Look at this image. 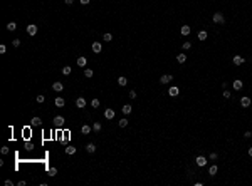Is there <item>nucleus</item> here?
I'll return each instance as SVG.
<instances>
[{"mask_svg":"<svg viewBox=\"0 0 252 186\" xmlns=\"http://www.w3.org/2000/svg\"><path fill=\"white\" fill-rule=\"evenodd\" d=\"M61 72L64 74V76H69V74L72 72V69L69 67V66H64V67H62V70H61Z\"/></svg>","mask_w":252,"mask_h":186,"instance_id":"nucleus-21","label":"nucleus"},{"mask_svg":"<svg viewBox=\"0 0 252 186\" xmlns=\"http://www.w3.org/2000/svg\"><path fill=\"white\" fill-rule=\"evenodd\" d=\"M30 124H32V126H42V119L40 118H32L30 119Z\"/></svg>","mask_w":252,"mask_h":186,"instance_id":"nucleus-16","label":"nucleus"},{"mask_svg":"<svg viewBox=\"0 0 252 186\" xmlns=\"http://www.w3.org/2000/svg\"><path fill=\"white\" fill-rule=\"evenodd\" d=\"M180 32H182V35H188V34L192 32V28L188 27V25H183V27L180 28Z\"/></svg>","mask_w":252,"mask_h":186,"instance_id":"nucleus-18","label":"nucleus"},{"mask_svg":"<svg viewBox=\"0 0 252 186\" xmlns=\"http://www.w3.org/2000/svg\"><path fill=\"white\" fill-rule=\"evenodd\" d=\"M244 136H245V138H252V131H245Z\"/></svg>","mask_w":252,"mask_h":186,"instance_id":"nucleus-41","label":"nucleus"},{"mask_svg":"<svg viewBox=\"0 0 252 186\" xmlns=\"http://www.w3.org/2000/svg\"><path fill=\"white\" fill-rule=\"evenodd\" d=\"M212 20H213V22H215V24H224V22H225V18H224V15H222V14H220V12H215V14H213V17H212Z\"/></svg>","mask_w":252,"mask_h":186,"instance_id":"nucleus-1","label":"nucleus"},{"mask_svg":"<svg viewBox=\"0 0 252 186\" xmlns=\"http://www.w3.org/2000/svg\"><path fill=\"white\" fill-rule=\"evenodd\" d=\"M118 84H119V86H126V84H128V79L121 76V77H118Z\"/></svg>","mask_w":252,"mask_h":186,"instance_id":"nucleus-27","label":"nucleus"},{"mask_svg":"<svg viewBox=\"0 0 252 186\" xmlns=\"http://www.w3.org/2000/svg\"><path fill=\"white\" fill-rule=\"evenodd\" d=\"M118 126H119V128H126V126H128V119H126V118L119 119V122H118Z\"/></svg>","mask_w":252,"mask_h":186,"instance_id":"nucleus-25","label":"nucleus"},{"mask_svg":"<svg viewBox=\"0 0 252 186\" xmlns=\"http://www.w3.org/2000/svg\"><path fill=\"white\" fill-rule=\"evenodd\" d=\"M74 152H76V148H74V146H67V148H66V154L72 156Z\"/></svg>","mask_w":252,"mask_h":186,"instance_id":"nucleus-22","label":"nucleus"},{"mask_svg":"<svg viewBox=\"0 0 252 186\" xmlns=\"http://www.w3.org/2000/svg\"><path fill=\"white\" fill-rule=\"evenodd\" d=\"M57 174V169L56 168H49V176H56Z\"/></svg>","mask_w":252,"mask_h":186,"instance_id":"nucleus-35","label":"nucleus"},{"mask_svg":"<svg viewBox=\"0 0 252 186\" xmlns=\"http://www.w3.org/2000/svg\"><path fill=\"white\" fill-rule=\"evenodd\" d=\"M172 80H173V76H172V74H165V76H161L160 82H161V84H168V82H172Z\"/></svg>","mask_w":252,"mask_h":186,"instance_id":"nucleus-3","label":"nucleus"},{"mask_svg":"<svg viewBox=\"0 0 252 186\" xmlns=\"http://www.w3.org/2000/svg\"><path fill=\"white\" fill-rule=\"evenodd\" d=\"M64 121H66V119L62 118V116H56V118H54V124H56L57 128H62V126H64Z\"/></svg>","mask_w":252,"mask_h":186,"instance_id":"nucleus-5","label":"nucleus"},{"mask_svg":"<svg viewBox=\"0 0 252 186\" xmlns=\"http://www.w3.org/2000/svg\"><path fill=\"white\" fill-rule=\"evenodd\" d=\"M210 159H212V161H213V159H217V152H210Z\"/></svg>","mask_w":252,"mask_h":186,"instance_id":"nucleus-42","label":"nucleus"},{"mask_svg":"<svg viewBox=\"0 0 252 186\" xmlns=\"http://www.w3.org/2000/svg\"><path fill=\"white\" fill-rule=\"evenodd\" d=\"M27 34L29 35H35L37 34V25H35V24H29L27 25Z\"/></svg>","mask_w":252,"mask_h":186,"instance_id":"nucleus-2","label":"nucleus"},{"mask_svg":"<svg viewBox=\"0 0 252 186\" xmlns=\"http://www.w3.org/2000/svg\"><path fill=\"white\" fill-rule=\"evenodd\" d=\"M76 106H77L79 109L86 107V99H84V97H77V99H76Z\"/></svg>","mask_w":252,"mask_h":186,"instance_id":"nucleus-9","label":"nucleus"},{"mask_svg":"<svg viewBox=\"0 0 252 186\" xmlns=\"http://www.w3.org/2000/svg\"><path fill=\"white\" fill-rule=\"evenodd\" d=\"M244 60H245V59H244L242 56H234V59H232V62H234L235 66H242V64H244Z\"/></svg>","mask_w":252,"mask_h":186,"instance_id":"nucleus-7","label":"nucleus"},{"mask_svg":"<svg viewBox=\"0 0 252 186\" xmlns=\"http://www.w3.org/2000/svg\"><path fill=\"white\" fill-rule=\"evenodd\" d=\"M91 49H93V52H94V54H99L101 49H103V45H101V42H93Z\"/></svg>","mask_w":252,"mask_h":186,"instance_id":"nucleus-4","label":"nucleus"},{"mask_svg":"<svg viewBox=\"0 0 252 186\" xmlns=\"http://www.w3.org/2000/svg\"><path fill=\"white\" fill-rule=\"evenodd\" d=\"M84 76H86V77H93V76H94L93 69H84Z\"/></svg>","mask_w":252,"mask_h":186,"instance_id":"nucleus-29","label":"nucleus"},{"mask_svg":"<svg viewBox=\"0 0 252 186\" xmlns=\"http://www.w3.org/2000/svg\"><path fill=\"white\" fill-rule=\"evenodd\" d=\"M81 132H82V134H89V132H91V126L84 124L82 128H81Z\"/></svg>","mask_w":252,"mask_h":186,"instance_id":"nucleus-20","label":"nucleus"},{"mask_svg":"<svg viewBox=\"0 0 252 186\" xmlns=\"http://www.w3.org/2000/svg\"><path fill=\"white\" fill-rule=\"evenodd\" d=\"M198 39L205 40V39H207V32H205V30H200V32H198Z\"/></svg>","mask_w":252,"mask_h":186,"instance_id":"nucleus-30","label":"nucleus"},{"mask_svg":"<svg viewBox=\"0 0 252 186\" xmlns=\"http://www.w3.org/2000/svg\"><path fill=\"white\" fill-rule=\"evenodd\" d=\"M230 96H232V94H230V92H229V90H224V97H225V99H229V97Z\"/></svg>","mask_w":252,"mask_h":186,"instance_id":"nucleus-39","label":"nucleus"},{"mask_svg":"<svg viewBox=\"0 0 252 186\" xmlns=\"http://www.w3.org/2000/svg\"><path fill=\"white\" fill-rule=\"evenodd\" d=\"M128 96L131 97V99H134V97H136V92H134V90H129V94H128Z\"/></svg>","mask_w":252,"mask_h":186,"instance_id":"nucleus-38","label":"nucleus"},{"mask_svg":"<svg viewBox=\"0 0 252 186\" xmlns=\"http://www.w3.org/2000/svg\"><path fill=\"white\" fill-rule=\"evenodd\" d=\"M15 28H17V24L15 22H9V24H7V30H9V32H14Z\"/></svg>","mask_w":252,"mask_h":186,"instance_id":"nucleus-19","label":"nucleus"},{"mask_svg":"<svg viewBox=\"0 0 252 186\" xmlns=\"http://www.w3.org/2000/svg\"><path fill=\"white\" fill-rule=\"evenodd\" d=\"M44 101H45V97L42 96V94H39V96H37V102H39V104H42Z\"/></svg>","mask_w":252,"mask_h":186,"instance_id":"nucleus-36","label":"nucleus"},{"mask_svg":"<svg viewBox=\"0 0 252 186\" xmlns=\"http://www.w3.org/2000/svg\"><path fill=\"white\" fill-rule=\"evenodd\" d=\"M195 161H197V164H198V166H205V164H207V158H203V156H198Z\"/></svg>","mask_w":252,"mask_h":186,"instance_id":"nucleus-14","label":"nucleus"},{"mask_svg":"<svg viewBox=\"0 0 252 186\" xmlns=\"http://www.w3.org/2000/svg\"><path fill=\"white\" fill-rule=\"evenodd\" d=\"M25 149H27V151H30V149H32V144H30V142H27V144H25Z\"/></svg>","mask_w":252,"mask_h":186,"instance_id":"nucleus-43","label":"nucleus"},{"mask_svg":"<svg viewBox=\"0 0 252 186\" xmlns=\"http://www.w3.org/2000/svg\"><path fill=\"white\" fill-rule=\"evenodd\" d=\"M103 40H104V42H111V40H113V35H111V34H104V35H103Z\"/></svg>","mask_w":252,"mask_h":186,"instance_id":"nucleus-31","label":"nucleus"},{"mask_svg":"<svg viewBox=\"0 0 252 186\" xmlns=\"http://www.w3.org/2000/svg\"><path fill=\"white\" fill-rule=\"evenodd\" d=\"M232 86H234V89H235V90H240L242 87H244V82L237 79V80H234V82H232Z\"/></svg>","mask_w":252,"mask_h":186,"instance_id":"nucleus-10","label":"nucleus"},{"mask_svg":"<svg viewBox=\"0 0 252 186\" xmlns=\"http://www.w3.org/2000/svg\"><path fill=\"white\" fill-rule=\"evenodd\" d=\"M177 60H178L180 64H183V62L187 60V54H178V56H177Z\"/></svg>","mask_w":252,"mask_h":186,"instance_id":"nucleus-23","label":"nucleus"},{"mask_svg":"<svg viewBox=\"0 0 252 186\" xmlns=\"http://www.w3.org/2000/svg\"><path fill=\"white\" fill-rule=\"evenodd\" d=\"M104 118H106V119H113V118H114V111L108 107L106 111H104Z\"/></svg>","mask_w":252,"mask_h":186,"instance_id":"nucleus-12","label":"nucleus"},{"mask_svg":"<svg viewBox=\"0 0 252 186\" xmlns=\"http://www.w3.org/2000/svg\"><path fill=\"white\" fill-rule=\"evenodd\" d=\"M208 174H210V176H215V174H217V166H215V164L208 168Z\"/></svg>","mask_w":252,"mask_h":186,"instance_id":"nucleus-26","label":"nucleus"},{"mask_svg":"<svg viewBox=\"0 0 252 186\" xmlns=\"http://www.w3.org/2000/svg\"><path fill=\"white\" fill-rule=\"evenodd\" d=\"M12 45L14 47H20V39H14L12 40Z\"/></svg>","mask_w":252,"mask_h":186,"instance_id":"nucleus-33","label":"nucleus"},{"mask_svg":"<svg viewBox=\"0 0 252 186\" xmlns=\"http://www.w3.org/2000/svg\"><path fill=\"white\" fill-rule=\"evenodd\" d=\"M2 154H9V148H7V146L2 148Z\"/></svg>","mask_w":252,"mask_h":186,"instance_id":"nucleus-40","label":"nucleus"},{"mask_svg":"<svg viewBox=\"0 0 252 186\" xmlns=\"http://www.w3.org/2000/svg\"><path fill=\"white\" fill-rule=\"evenodd\" d=\"M79 2H81V4H82V5H88V4H89L91 0H79Z\"/></svg>","mask_w":252,"mask_h":186,"instance_id":"nucleus-44","label":"nucleus"},{"mask_svg":"<svg viewBox=\"0 0 252 186\" xmlns=\"http://www.w3.org/2000/svg\"><path fill=\"white\" fill-rule=\"evenodd\" d=\"M64 2H66V5H72V2H74V0H64Z\"/></svg>","mask_w":252,"mask_h":186,"instance_id":"nucleus-45","label":"nucleus"},{"mask_svg":"<svg viewBox=\"0 0 252 186\" xmlns=\"http://www.w3.org/2000/svg\"><path fill=\"white\" fill-rule=\"evenodd\" d=\"M86 64H88V59H86V57H82V56L77 57V66H79V67H84Z\"/></svg>","mask_w":252,"mask_h":186,"instance_id":"nucleus-13","label":"nucleus"},{"mask_svg":"<svg viewBox=\"0 0 252 186\" xmlns=\"http://www.w3.org/2000/svg\"><path fill=\"white\" fill-rule=\"evenodd\" d=\"M121 111H123V114H131V106H129V104H124Z\"/></svg>","mask_w":252,"mask_h":186,"instance_id":"nucleus-24","label":"nucleus"},{"mask_svg":"<svg viewBox=\"0 0 252 186\" xmlns=\"http://www.w3.org/2000/svg\"><path fill=\"white\" fill-rule=\"evenodd\" d=\"M240 106L242 107H249V106H250V99H249V97H242V99H240Z\"/></svg>","mask_w":252,"mask_h":186,"instance_id":"nucleus-11","label":"nucleus"},{"mask_svg":"<svg viewBox=\"0 0 252 186\" xmlns=\"http://www.w3.org/2000/svg\"><path fill=\"white\" fill-rule=\"evenodd\" d=\"M7 52V47L5 45H0V54H5Z\"/></svg>","mask_w":252,"mask_h":186,"instance_id":"nucleus-37","label":"nucleus"},{"mask_svg":"<svg viewBox=\"0 0 252 186\" xmlns=\"http://www.w3.org/2000/svg\"><path fill=\"white\" fill-rule=\"evenodd\" d=\"M91 106L93 107H99V99H93V101H91Z\"/></svg>","mask_w":252,"mask_h":186,"instance_id":"nucleus-34","label":"nucleus"},{"mask_svg":"<svg viewBox=\"0 0 252 186\" xmlns=\"http://www.w3.org/2000/svg\"><path fill=\"white\" fill-rule=\"evenodd\" d=\"M178 92H180V89L177 87V86H172V87L168 89V94H170L172 97H177V96H178Z\"/></svg>","mask_w":252,"mask_h":186,"instance_id":"nucleus-6","label":"nucleus"},{"mask_svg":"<svg viewBox=\"0 0 252 186\" xmlns=\"http://www.w3.org/2000/svg\"><path fill=\"white\" fill-rule=\"evenodd\" d=\"M86 151L89 152V154H93V152L96 151V144H93V142H89V144H86Z\"/></svg>","mask_w":252,"mask_h":186,"instance_id":"nucleus-15","label":"nucleus"},{"mask_svg":"<svg viewBox=\"0 0 252 186\" xmlns=\"http://www.w3.org/2000/svg\"><path fill=\"white\" fill-rule=\"evenodd\" d=\"M249 156H252V148H249Z\"/></svg>","mask_w":252,"mask_h":186,"instance_id":"nucleus-46","label":"nucleus"},{"mask_svg":"<svg viewBox=\"0 0 252 186\" xmlns=\"http://www.w3.org/2000/svg\"><path fill=\"white\" fill-rule=\"evenodd\" d=\"M182 47H183V50H188V49H192V44H190V42H183Z\"/></svg>","mask_w":252,"mask_h":186,"instance_id":"nucleus-32","label":"nucleus"},{"mask_svg":"<svg viewBox=\"0 0 252 186\" xmlns=\"http://www.w3.org/2000/svg\"><path fill=\"white\" fill-rule=\"evenodd\" d=\"M101 128H103V126H101V122H94V124H93V131H94V132H99Z\"/></svg>","mask_w":252,"mask_h":186,"instance_id":"nucleus-28","label":"nucleus"},{"mask_svg":"<svg viewBox=\"0 0 252 186\" xmlns=\"http://www.w3.org/2000/svg\"><path fill=\"white\" fill-rule=\"evenodd\" d=\"M52 89L56 90V92H62V90H64V84H62V82H54V84H52Z\"/></svg>","mask_w":252,"mask_h":186,"instance_id":"nucleus-8","label":"nucleus"},{"mask_svg":"<svg viewBox=\"0 0 252 186\" xmlns=\"http://www.w3.org/2000/svg\"><path fill=\"white\" fill-rule=\"evenodd\" d=\"M56 106L57 107H64V104H66V101H64V97H56Z\"/></svg>","mask_w":252,"mask_h":186,"instance_id":"nucleus-17","label":"nucleus"}]
</instances>
